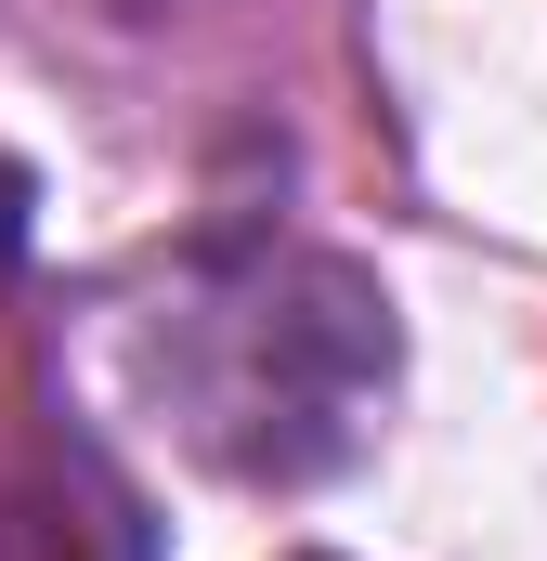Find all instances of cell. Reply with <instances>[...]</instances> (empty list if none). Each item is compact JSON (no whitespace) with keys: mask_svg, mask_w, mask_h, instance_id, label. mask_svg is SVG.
I'll list each match as a JSON object with an SVG mask.
<instances>
[{"mask_svg":"<svg viewBox=\"0 0 547 561\" xmlns=\"http://www.w3.org/2000/svg\"><path fill=\"white\" fill-rule=\"evenodd\" d=\"M118 366L196 470H222L248 496H300L379 444L392 379H405V327L352 249L235 222V236H196L118 313Z\"/></svg>","mask_w":547,"mask_h":561,"instance_id":"6da1fadb","label":"cell"},{"mask_svg":"<svg viewBox=\"0 0 547 561\" xmlns=\"http://www.w3.org/2000/svg\"><path fill=\"white\" fill-rule=\"evenodd\" d=\"M0 561H156V536L66 419H0Z\"/></svg>","mask_w":547,"mask_h":561,"instance_id":"7a4b0ae2","label":"cell"}]
</instances>
